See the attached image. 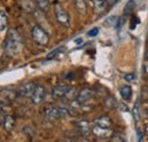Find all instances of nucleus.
I'll return each instance as SVG.
<instances>
[{"label":"nucleus","mask_w":148,"mask_h":142,"mask_svg":"<svg viewBox=\"0 0 148 142\" xmlns=\"http://www.w3.org/2000/svg\"><path fill=\"white\" fill-rule=\"evenodd\" d=\"M5 53L9 57H14L22 49V38L16 29H9L7 32L6 40L3 42Z\"/></svg>","instance_id":"nucleus-1"},{"label":"nucleus","mask_w":148,"mask_h":142,"mask_svg":"<svg viewBox=\"0 0 148 142\" xmlns=\"http://www.w3.org/2000/svg\"><path fill=\"white\" fill-rule=\"evenodd\" d=\"M31 36L33 41L39 44V46H47L49 42V36L48 33L39 25H34L32 31H31Z\"/></svg>","instance_id":"nucleus-2"},{"label":"nucleus","mask_w":148,"mask_h":142,"mask_svg":"<svg viewBox=\"0 0 148 142\" xmlns=\"http://www.w3.org/2000/svg\"><path fill=\"white\" fill-rule=\"evenodd\" d=\"M45 114L48 119L54 121V119H59L62 117L67 116L70 113L66 108H63V107H49L45 110Z\"/></svg>","instance_id":"nucleus-3"},{"label":"nucleus","mask_w":148,"mask_h":142,"mask_svg":"<svg viewBox=\"0 0 148 142\" xmlns=\"http://www.w3.org/2000/svg\"><path fill=\"white\" fill-rule=\"evenodd\" d=\"M55 16H56L57 22H58L60 25H63L64 27H70V24H71V22H70V15H69L67 12H66L60 5H58V3L55 5Z\"/></svg>","instance_id":"nucleus-4"},{"label":"nucleus","mask_w":148,"mask_h":142,"mask_svg":"<svg viewBox=\"0 0 148 142\" xmlns=\"http://www.w3.org/2000/svg\"><path fill=\"white\" fill-rule=\"evenodd\" d=\"M30 98H31V101L34 105H40L41 102H43V100L46 98V89H45V87L40 85V84H37L36 88H34L33 93H32V96Z\"/></svg>","instance_id":"nucleus-5"},{"label":"nucleus","mask_w":148,"mask_h":142,"mask_svg":"<svg viewBox=\"0 0 148 142\" xmlns=\"http://www.w3.org/2000/svg\"><path fill=\"white\" fill-rule=\"evenodd\" d=\"M95 96V91L90 88H84V89L80 90L79 93L76 94V98H75V101H77L79 104L81 105H84L87 104L91 98Z\"/></svg>","instance_id":"nucleus-6"},{"label":"nucleus","mask_w":148,"mask_h":142,"mask_svg":"<svg viewBox=\"0 0 148 142\" xmlns=\"http://www.w3.org/2000/svg\"><path fill=\"white\" fill-rule=\"evenodd\" d=\"M91 132L97 138H100V139H108V138H111V135L113 134V131H112L111 128L100 127L98 125L93 126L92 128H91Z\"/></svg>","instance_id":"nucleus-7"},{"label":"nucleus","mask_w":148,"mask_h":142,"mask_svg":"<svg viewBox=\"0 0 148 142\" xmlns=\"http://www.w3.org/2000/svg\"><path fill=\"white\" fill-rule=\"evenodd\" d=\"M36 85L37 84L34 82H26V83H24V84L21 85L18 93L21 96H23V97H31L32 93H33V91H34Z\"/></svg>","instance_id":"nucleus-8"},{"label":"nucleus","mask_w":148,"mask_h":142,"mask_svg":"<svg viewBox=\"0 0 148 142\" xmlns=\"http://www.w3.org/2000/svg\"><path fill=\"white\" fill-rule=\"evenodd\" d=\"M69 89H70L69 85H57V87H55V88L53 89L51 94H53L54 98L59 99V98H63V97L66 96V93H67Z\"/></svg>","instance_id":"nucleus-9"},{"label":"nucleus","mask_w":148,"mask_h":142,"mask_svg":"<svg viewBox=\"0 0 148 142\" xmlns=\"http://www.w3.org/2000/svg\"><path fill=\"white\" fill-rule=\"evenodd\" d=\"M93 6V10L97 14H101L103 12H105L107 3L105 2V0H90Z\"/></svg>","instance_id":"nucleus-10"},{"label":"nucleus","mask_w":148,"mask_h":142,"mask_svg":"<svg viewBox=\"0 0 148 142\" xmlns=\"http://www.w3.org/2000/svg\"><path fill=\"white\" fill-rule=\"evenodd\" d=\"M95 124L100 126V127H106V128H111L112 126V119L108 116H99L95 119Z\"/></svg>","instance_id":"nucleus-11"},{"label":"nucleus","mask_w":148,"mask_h":142,"mask_svg":"<svg viewBox=\"0 0 148 142\" xmlns=\"http://www.w3.org/2000/svg\"><path fill=\"white\" fill-rule=\"evenodd\" d=\"M2 126L5 127L6 131L12 132L15 128V118L10 115H6L5 118H3V125Z\"/></svg>","instance_id":"nucleus-12"},{"label":"nucleus","mask_w":148,"mask_h":142,"mask_svg":"<svg viewBox=\"0 0 148 142\" xmlns=\"http://www.w3.org/2000/svg\"><path fill=\"white\" fill-rule=\"evenodd\" d=\"M76 125H77L79 130L81 131V133H82L83 135L87 137V135L90 134V132H91V127H90L89 122H87V121H80V122L76 123Z\"/></svg>","instance_id":"nucleus-13"},{"label":"nucleus","mask_w":148,"mask_h":142,"mask_svg":"<svg viewBox=\"0 0 148 142\" xmlns=\"http://www.w3.org/2000/svg\"><path fill=\"white\" fill-rule=\"evenodd\" d=\"M74 7L77 10V13H80L81 15H86L87 14V5L84 2V0H73Z\"/></svg>","instance_id":"nucleus-14"},{"label":"nucleus","mask_w":148,"mask_h":142,"mask_svg":"<svg viewBox=\"0 0 148 142\" xmlns=\"http://www.w3.org/2000/svg\"><path fill=\"white\" fill-rule=\"evenodd\" d=\"M120 94L122 97L123 100H130L131 97H132V89L130 85H123L121 89H120Z\"/></svg>","instance_id":"nucleus-15"},{"label":"nucleus","mask_w":148,"mask_h":142,"mask_svg":"<svg viewBox=\"0 0 148 142\" xmlns=\"http://www.w3.org/2000/svg\"><path fill=\"white\" fill-rule=\"evenodd\" d=\"M136 8V0H129L125 6H124V9H123V16L124 17H128L132 14L133 9Z\"/></svg>","instance_id":"nucleus-16"},{"label":"nucleus","mask_w":148,"mask_h":142,"mask_svg":"<svg viewBox=\"0 0 148 142\" xmlns=\"http://www.w3.org/2000/svg\"><path fill=\"white\" fill-rule=\"evenodd\" d=\"M36 3H37L38 8L40 12L42 13H47L49 9H50V2L49 0H34Z\"/></svg>","instance_id":"nucleus-17"},{"label":"nucleus","mask_w":148,"mask_h":142,"mask_svg":"<svg viewBox=\"0 0 148 142\" xmlns=\"http://www.w3.org/2000/svg\"><path fill=\"white\" fill-rule=\"evenodd\" d=\"M8 26V17L7 14L2 10H0V32L5 31V29H7Z\"/></svg>","instance_id":"nucleus-18"},{"label":"nucleus","mask_w":148,"mask_h":142,"mask_svg":"<svg viewBox=\"0 0 148 142\" xmlns=\"http://www.w3.org/2000/svg\"><path fill=\"white\" fill-rule=\"evenodd\" d=\"M132 115H133V118L136 122H138L140 119V102H139V99L136 100L134 102V106L132 109Z\"/></svg>","instance_id":"nucleus-19"},{"label":"nucleus","mask_w":148,"mask_h":142,"mask_svg":"<svg viewBox=\"0 0 148 142\" xmlns=\"http://www.w3.org/2000/svg\"><path fill=\"white\" fill-rule=\"evenodd\" d=\"M119 20H120V17L119 16H111L106 19V24H108L112 27H115L117 29V25H119Z\"/></svg>","instance_id":"nucleus-20"},{"label":"nucleus","mask_w":148,"mask_h":142,"mask_svg":"<svg viewBox=\"0 0 148 142\" xmlns=\"http://www.w3.org/2000/svg\"><path fill=\"white\" fill-rule=\"evenodd\" d=\"M64 51V48H57L55 50H53L51 53H48V56H47V60H49V59H53V58H55L57 55H59V53H62Z\"/></svg>","instance_id":"nucleus-21"},{"label":"nucleus","mask_w":148,"mask_h":142,"mask_svg":"<svg viewBox=\"0 0 148 142\" xmlns=\"http://www.w3.org/2000/svg\"><path fill=\"white\" fill-rule=\"evenodd\" d=\"M111 142H124V139L122 135L117 134V133H113L111 135Z\"/></svg>","instance_id":"nucleus-22"},{"label":"nucleus","mask_w":148,"mask_h":142,"mask_svg":"<svg viewBox=\"0 0 148 142\" xmlns=\"http://www.w3.org/2000/svg\"><path fill=\"white\" fill-rule=\"evenodd\" d=\"M124 80L127 81V82H133L136 79H137V76H136V74L134 73H127V74H124Z\"/></svg>","instance_id":"nucleus-23"},{"label":"nucleus","mask_w":148,"mask_h":142,"mask_svg":"<svg viewBox=\"0 0 148 142\" xmlns=\"http://www.w3.org/2000/svg\"><path fill=\"white\" fill-rule=\"evenodd\" d=\"M98 33H99V29H98V27H93V29H91V30L88 32V36L95 38V36H98Z\"/></svg>","instance_id":"nucleus-24"},{"label":"nucleus","mask_w":148,"mask_h":142,"mask_svg":"<svg viewBox=\"0 0 148 142\" xmlns=\"http://www.w3.org/2000/svg\"><path fill=\"white\" fill-rule=\"evenodd\" d=\"M3 118H5V114H3V109L0 107V126L3 125Z\"/></svg>","instance_id":"nucleus-25"},{"label":"nucleus","mask_w":148,"mask_h":142,"mask_svg":"<svg viewBox=\"0 0 148 142\" xmlns=\"http://www.w3.org/2000/svg\"><path fill=\"white\" fill-rule=\"evenodd\" d=\"M117 1H119V0H105V2H106L108 6H113V5H115Z\"/></svg>","instance_id":"nucleus-26"},{"label":"nucleus","mask_w":148,"mask_h":142,"mask_svg":"<svg viewBox=\"0 0 148 142\" xmlns=\"http://www.w3.org/2000/svg\"><path fill=\"white\" fill-rule=\"evenodd\" d=\"M117 106L121 107V108H122L121 110H123V111H128V110H129V109H128V106H125V105H123V104H119Z\"/></svg>","instance_id":"nucleus-27"},{"label":"nucleus","mask_w":148,"mask_h":142,"mask_svg":"<svg viewBox=\"0 0 148 142\" xmlns=\"http://www.w3.org/2000/svg\"><path fill=\"white\" fill-rule=\"evenodd\" d=\"M138 137H139V142H141L143 141V133L138 130Z\"/></svg>","instance_id":"nucleus-28"},{"label":"nucleus","mask_w":148,"mask_h":142,"mask_svg":"<svg viewBox=\"0 0 148 142\" xmlns=\"http://www.w3.org/2000/svg\"><path fill=\"white\" fill-rule=\"evenodd\" d=\"M82 42H83L82 39H75V43H76V44H80V43H82Z\"/></svg>","instance_id":"nucleus-29"},{"label":"nucleus","mask_w":148,"mask_h":142,"mask_svg":"<svg viewBox=\"0 0 148 142\" xmlns=\"http://www.w3.org/2000/svg\"><path fill=\"white\" fill-rule=\"evenodd\" d=\"M146 72H147V73H148V64H147V65H146Z\"/></svg>","instance_id":"nucleus-30"},{"label":"nucleus","mask_w":148,"mask_h":142,"mask_svg":"<svg viewBox=\"0 0 148 142\" xmlns=\"http://www.w3.org/2000/svg\"><path fill=\"white\" fill-rule=\"evenodd\" d=\"M146 133L148 134V125H147V128H146Z\"/></svg>","instance_id":"nucleus-31"},{"label":"nucleus","mask_w":148,"mask_h":142,"mask_svg":"<svg viewBox=\"0 0 148 142\" xmlns=\"http://www.w3.org/2000/svg\"><path fill=\"white\" fill-rule=\"evenodd\" d=\"M67 142H76V141H73V140H70V141H67Z\"/></svg>","instance_id":"nucleus-32"},{"label":"nucleus","mask_w":148,"mask_h":142,"mask_svg":"<svg viewBox=\"0 0 148 142\" xmlns=\"http://www.w3.org/2000/svg\"><path fill=\"white\" fill-rule=\"evenodd\" d=\"M147 59H148V51H147Z\"/></svg>","instance_id":"nucleus-33"}]
</instances>
